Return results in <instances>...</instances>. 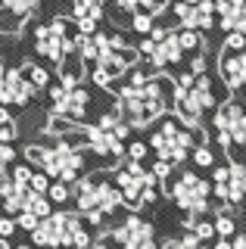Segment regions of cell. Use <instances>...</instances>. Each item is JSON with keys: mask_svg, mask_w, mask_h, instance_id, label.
Returning a JSON list of instances; mask_svg holds the SVG:
<instances>
[{"mask_svg": "<svg viewBox=\"0 0 246 249\" xmlns=\"http://www.w3.org/2000/svg\"><path fill=\"white\" fill-rule=\"evenodd\" d=\"M75 28L81 35H94L97 31V19H88V16H75Z\"/></svg>", "mask_w": 246, "mask_h": 249, "instance_id": "cell-31", "label": "cell"}, {"mask_svg": "<svg viewBox=\"0 0 246 249\" xmlns=\"http://www.w3.org/2000/svg\"><path fill=\"white\" fill-rule=\"evenodd\" d=\"M109 237L115 240V243H122V249H141V246H147L153 243V224L150 221H143V218H125V224H119Z\"/></svg>", "mask_w": 246, "mask_h": 249, "instance_id": "cell-14", "label": "cell"}, {"mask_svg": "<svg viewBox=\"0 0 246 249\" xmlns=\"http://www.w3.org/2000/svg\"><path fill=\"white\" fill-rule=\"evenodd\" d=\"M22 72L28 75V81H32L37 90H44V88H50V84H53V78H50V72H47L44 66H35V62H25V66H22Z\"/></svg>", "mask_w": 246, "mask_h": 249, "instance_id": "cell-22", "label": "cell"}, {"mask_svg": "<svg viewBox=\"0 0 246 249\" xmlns=\"http://www.w3.org/2000/svg\"><path fill=\"white\" fill-rule=\"evenodd\" d=\"M168 106H175V84L168 78H143L122 84L115 109L131 128H147L153 119L168 112Z\"/></svg>", "mask_w": 246, "mask_h": 249, "instance_id": "cell-1", "label": "cell"}, {"mask_svg": "<svg viewBox=\"0 0 246 249\" xmlns=\"http://www.w3.org/2000/svg\"><path fill=\"white\" fill-rule=\"evenodd\" d=\"M221 78H225L228 88L240 90L246 84V50H234V47H228L225 53H221Z\"/></svg>", "mask_w": 246, "mask_h": 249, "instance_id": "cell-16", "label": "cell"}, {"mask_svg": "<svg viewBox=\"0 0 246 249\" xmlns=\"http://www.w3.org/2000/svg\"><path fill=\"white\" fill-rule=\"evenodd\" d=\"M215 196L228 206H240L246 199V168L243 165H221L215 168Z\"/></svg>", "mask_w": 246, "mask_h": 249, "instance_id": "cell-10", "label": "cell"}, {"mask_svg": "<svg viewBox=\"0 0 246 249\" xmlns=\"http://www.w3.org/2000/svg\"><path fill=\"white\" fill-rule=\"evenodd\" d=\"M215 233H221V237H230V233H234V218L228 212H221L215 218Z\"/></svg>", "mask_w": 246, "mask_h": 249, "instance_id": "cell-27", "label": "cell"}, {"mask_svg": "<svg viewBox=\"0 0 246 249\" xmlns=\"http://www.w3.org/2000/svg\"><path fill=\"white\" fill-rule=\"evenodd\" d=\"M13 159H16V150L10 146V140H0V175H3V168L13 165Z\"/></svg>", "mask_w": 246, "mask_h": 249, "instance_id": "cell-26", "label": "cell"}, {"mask_svg": "<svg viewBox=\"0 0 246 249\" xmlns=\"http://www.w3.org/2000/svg\"><path fill=\"white\" fill-rule=\"evenodd\" d=\"M193 159H196V165H212V153H209V146H199V150L193 153Z\"/></svg>", "mask_w": 246, "mask_h": 249, "instance_id": "cell-36", "label": "cell"}, {"mask_svg": "<svg viewBox=\"0 0 246 249\" xmlns=\"http://www.w3.org/2000/svg\"><path fill=\"white\" fill-rule=\"evenodd\" d=\"M178 41H181V47H184V53H187V50H199V37H196L193 28L178 31Z\"/></svg>", "mask_w": 246, "mask_h": 249, "instance_id": "cell-25", "label": "cell"}, {"mask_svg": "<svg viewBox=\"0 0 246 249\" xmlns=\"http://www.w3.org/2000/svg\"><path fill=\"white\" fill-rule=\"evenodd\" d=\"M150 146L156 150L159 159L172 162V165H181V162L187 159V150L193 146V134L184 131L175 119H165V124L150 137Z\"/></svg>", "mask_w": 246, "mask_h": 249, "instance_id": "cell-5", "label": "cell"}, {"mask_svg": "<svg viewBox=\"0 0 246 249\" xmlns=\"http://www.w3.org/2000/svg\"><path fill=\"white\" fill-rule=\"evenodd\" d=\"M84 140H88V146L97 156H103V159H119V156H125L122 137H115L109 128H103V124H90V128L84 131Z\"/></svg>", "mask_w": 246, "mask_h": 249, "instance_id": "cell-15", "label": "cell"}, {"mask_svg": "<svg viewBox=\"0 0 246 249\" xmlns=\"http://www.w3.org/2000/svg\"><path fill=\"white\" fill-rule=\"evenodd\" d=\"M50 221H53V228H56V243L59 246H88L90 243V233L88 228H84V218L81 212L75 209V212H56L53 215L50 212Z\"/></svg>", "mask_w": 246, "mask_h": 249, "instance_id": "cell-12", "label": "cell"}, {"mask_svg": "<svg viewBox=\"0 0 246 249\" xmlns=\"http://www.w3.org/2000/svg\"><path fill=\"white\" fill-rule=\"evenodd\" d=\"M215 106V93L212 84L206 75H196L187 88H175V109H178V119L187 124L190 131L199 128V119H203L206 109Z\"/></svg>", "mask_w": 246, "mask_h": 249, "instance_id": "cell-4", "label": "cell"}, {"mask_svg": "<svg viewBox=\"0 0 246 249\" xmlns=\"http://www.w3.org/2000/svg\"><path fill=\"white\" fill-rule=\"evenodd\" d=\"M209 193H212V187L199 175H193V171H184L178 181L172 184V199L178 202L187 215H196V218L209 209Z\"/></svg>", "mask_w": 246, "mask_h": 249, "instance_id": "cell-7", "label": "cell"}, {"mask_svg": "<svg viewBox=\"0 0 246 249\" xmlns=\"http://www.w3.org/2000/svg\"><path fill=\"white\" fill-rule=\"evenodd\" d=\"M37 221H41V218H37V215H32V212H19V215H16V228L28 231V233L35 231V224H37Z\"/></svg>", "mask_w": 246, "mask_h": 249, "instance_id": "cell-30", "label": "cell"}, {"mask_svg": "<svg viewBox=\"0 0 246 249\" xmlns=\"http://www.w3.org/2000/svg\"><path fill=\"white\" fill-rule=\"evenodd\" d=\"M190 72H193V75H203V72H206V59H203V56H196V59H193V69H190Z\"/></svg>", "mask_w": 246, "mask_h": 249, "instance_id": "cell-39", "label": "cell"}, {"mask_svg": "<svg viewBox=\"0 0 246 249\" xmlns=\"http://www.w3.org/2000/svg\"><path fill=\"white\" fill-rule=\"evenodd\" d=\"M234 249H246V233H240V237L234 240Z\"/></svg>", "mask_w": 246, "mask_h": 249, "instance_id": "cell-42", "label": "cell"}, {"mask_svg": "<svg viewBox=\"0 0 246 249\" xmlns=\"http://www.w3.org/2000/svg\"><path fill=\"white\" fill-rule=\"evenodd\" d=\"M32 243H35V246H41V249H47V246H59V243H56V228H53L50 215H44L41 221L35 224V231H32Z\"/></svg>", "mask_w": 246, "mask_h": 249, "instance_id": "cell-19", "label": "cell"}, {"mask_svg": "<svg viewBox=\"0 0 246 249\" xmlns=\"http://www.w3.org/2000/svg\"><path fill=\"white\" fill-rule=\"evenodd\" d=\"M215 13H218L225 31L246 35V0H218V3H215Z\"/></svg>", "mask_w": 246, "mask_h": 249, "instance_id": "cell-17", "label": "cell"}, {"mask_svg": "<svg viewBox=\"0 0 246 249\" xmlns=\"http://www.w3.org/2000/svg\"><path fill=\"white\" fill-rule=\"evenodd\" d=\"M47 196H50V202H69V196H72V184H66V181H53L50 187H47Z\"/></svg>", "mask_w": 246, "mask_h": 249, "instance_id": "cell-24", "label": "cell"}, {"mask_svg": "<svg viewBox=\"0 0 246 249\" xmlns=\"http://www.w3.org/2000/svg\"><path fill=\"white\" fill-rule=\"evenodd\" d=\"M22 212H32V215H37V218L50 215V212H53V209H50V196H47V193H37V190H32V187H28Z\"/></svg>", "mask_w": 246, "mask_h": 249, "instance_id": "cell-20", "label": "cell"}, {"mask_svg": "<svg viewBox=\"0 0 246 249\" xmlns=\"http://www.w3.org/2000/svg\"><path fill=\"white\" fill-rule=\"evenodd\" d=\"M134 31L150 35V31H153V16L150 13H134Z\"/></svg>", "mask_w": 246, "mask_h": 249, "instance_id": "cell-29", "label": "cell"}, {"mask_svg": "<svg viewBox=\"0 0 246 249\" xmlns=\"http://www.w3.org/2000/svg\"><path fill=\"white\" fill-rule=\"evenodd\" d=\"M32 190H37V193H47V187H50V175L44 171V175H32Z\"/></svg>", "mask_w": 246, "mask_h": 249, "instance_id": "cell-33", "label": "cell"}, {"mask_svg": "<svg viewBox=\"0 0 246 249\" xmlns=\"http://www.w3.org/2000/svg\"><path fill=\"white\" fill-rule=\"evenodd\" d=\"M32 175H35V171L32 168H28V165H16V168H13V181H16L19 187H28V184H32Z\"/></svg>", "mask_w": 246, "mask_h": 249, "instance_id": "cell-28", "label": "cell"}, {"mask_svg": "<svg viewBox=\"0 0 246 249\" xmlns=\"http://www.w3.org/2000/svg\"><path fill=\"white\" fill-rule=\"evenodd\" d=\"M25 190L28 187H19L13 178H3V184H0V202H3L6 215H19L22 212V206H25Z\"/></svg>", "mask_w": 246, "mask_h": 249, "instance_id": "cell-18", "label": "cell"}, {"mask_svg": "<svg viewBox=\"0 0 246 249\" xmlns=\"http://www.w3.org/2000/svg\"><path fill=\"white\" fill-rule=\"evenodd\" d=\"M243 90H246V84H243Z\"/></svg>", "mask_w": 246, "mask_h": 249, "instance_id": "cell-47", "label": "cell"}, {"mask_svg": "<svg viewBox=\"0 0 246 249\" xmlns=\"http://www.w3.org/2000/svg\"><path fill=\"white\" fill-rule=\"evenodd\" d=\"M125 150H128V156H131L134 162H141L143 156H147V150H150V146H147V143H128Z\"/></svg>", "mask_w": 246, "mask_h": 249, "instance_id": "cell-34", "label": "cell"}, {"mask_svg": "<svg viewBox=\"0 0 246 249\" xmlns=\"http://www.w3.org/2000/svg\"><path fill=\"white\" fill-rule=\"evenodd\" d=\"M153 175L159 178V181H162V178H168L172 175V162H165V159H159L156 165H153Z\"/></svg>", "mask_w": 246, "mask_h": 249, "instance_id": "cell-37", "label": "cell"}, {"mask_svg": "<svg viewBox=\"0 0 246 249\" xmlns=\"http://www.w3.org/2000/svg\"><path fill=\"white\" fill-rule=\"evenodd\" d=\"M0 47H3V31H0Z\"/></svg>", "mask_w": 246, "mask_h": 249, "instance_id": "cell-45", "label": "cell"}, {"mask_svg": "<svg viewBox=\"0 0 246 249\" xmlns=\"http://www.w3.org/2000/svg\"><path fill=\"white\" fill-rule=\"evenodd\" d=\"M190 231H193L199 240H209L212 233H215V224H209V221H193V228H190Z\"/></svg>", "mask_w": 246, "mask_h": 249, "instance_id": "cell-32", "label": "cell"}, {"mask_svg": "<svg viewBox=\"0 0 246 249\" xmlns=\"http://www.w3.org/2000/svg\"><path fill=\"white\" fill-rule=\"evenodd\" d=\"M122 10H131V13H159L165 6V0H119Z\"/></svg>", "mask_w": 246, "mask_h": 249, "instance_id": "cell-23", "label": "cell"}, {"mask_svg": "<svg viewBox=\"0 0 246 249\" xmlns=\"http://www.w3.org/2000/svg\"><path fill=\"white\" fill-rule=\"evenodd\" d=\"M141 249H156V246H153V243H147V246H141Z\"/></svg>", "mask_w": 246, "mask_h": 249, "instance_id": "cell-44", "label": "cell"}, {"mask_svg": "<svg viewBox=\"0 0 246 249\" xmlns=\"http://www.w3.org/2000/svg\"><path fill=\"white\" fill-rule=\"evenodd\" d=\"M141 53L156 69H165V66H178V62H181L184 47L178 41V31H165L162 37H147V41L141 44Z\"/></svg>", "mask_w": 246, "mask_h": 249, "instance_id": "cell-9", "label": "cell"}, {"mask_svg": "<svg viewBox=\"0 0 246 249\" xmlns=\"http://www.w3.org/2000/svg\"><path fill=\"white\" fill-rule=\"evenodd\" d=\"M35 84L22 69H6L0 72V103L3 106H28L35 97Z\"/></svg>", "mask_w": 246, "mask_h": 249, "instance_id": "cell-11", "label": "cell"}, {"mask_svg": "<svg viewBox=\"0 0 246 249\" xmlns=\"http://www.w3.org/2000/svg\"><path fill=\"white\" fill-rule=\"evenodd\" d=\"M19 249H32V246H28V243H25V246H19Z\"/></svg>", "mask_w": 246, "mask_h": 249, "instance_id": "cell-46", "label": "cell"}, {"mask_svg": "<svg viewBox=\"0 0 246 249\" xmlns=\"http://www.w3.org/2000/svg\"><path fill=\"white\" fill-rule=\"evenodd\" d=\"M215 131L225 146H243L246 143V109L240 103H225L215 112Z\"/></svg>", "mask_w": 246, "mask_h": 249, "instance_id": "cell-8", "label": "cell"}, {"mask_svg": "<svg viewBox=\"0 0 246 249\" xmlns=\"http://www.w3.org/2000/svg\"><path fill=\"white\" fill-rule=\"evenodd\" d=\"M75 249H109V246H106V243H103V240H100V243H94V240H90V243H88V246H75Z\"/></svg>", "mask_w": 246, "mask_h": 249, "instance_id": "cell-40", "label": "cell"}, {"mask_svg": "<svg viewBox=\"0 0 246 249\" xmlns=\"http://www.w3.org/2000/svg\"><path fill=\"white\" fill-rule=\"evenodd\" d=\"M25 156L32 162H37L47 175L53 178V181H66V184H72L75 178L81 175V168H84V159H81V153L78 150H72L69 143H53V146H28Z\"/></svg>", "mask_w": 246, "mask_h": 249, "instance_id": "cell-2", "label": "cell"}, {"mask_svg": "<svg viewBox=\"0 0 246 249\" xmlns=\"http://www.w3.org/2000/svg\"><path fill=\"white\" fill-rule=\"evenodd\" d=\"M181 249H209V246H203V240H199V237H196V233H193V231H190V233H187V237H184V240H181Z\"/></svg>", "mask_w": 246, "mask_h": 249, "instance_id": "cell-35", "label": "cell"}, {"mask_svg": "<svg viewBox=\"0 0 246 249\" xmlns=\"http://www.w3.org/2000/svg\"><path fill=\"white\" fill-rule=\"evenodd\" d=\"M115 187L122 190V206L128 209H141L147 202L156 199V187H159V178L147 171L141 162H125L119 171H115Z\"/></svg>", "mask_w": 246, "mask_h": 249, "instance_id": "cell-3", "label": "cell"}, {"mask_svg": "<svg viewBox=\"0 0 246 249\" xmlns=\"http://www.w3.org/2000/svg\"><path fill=\"white\" fill-rule=\"evenodd\" d=\"M175 13H178L184 28L206 31L215 22V0H184V3L175 6Z\"/></svg>", "mask_w": 246, "mask_h": 249, "instance_id": "cell-13", "label": "cell"}, {"mask_svg": "<svg viewBox=\"0 0 246 249\" xmlns=\"http://www.w3.org/2000/svg\"><path fill=\"white\" fill-rule=\"evenodd\" d=\"M35 50H37V56L50 59L53 66H63V59L69 53L75 56V44H72V37H69L66 19H53L50 25L37 28L35 31Z\"/></svg>", "mask_w": 246, "mask_h": 249, "instance_id": "cell-6", "label": "cell"}, {"mask_svg": "<svg viewBox=\"0 0 246 249\" xmlns=\"http://www.w3.org/2000/svg\"><path fill=\"white\" fill-rule=\"evenodd\" d=\"M159 249H181V240H165Z\"/></svg>", "mask_w": 246, "mask_h": 249, "instance_id": "cell-41", "label": "cell"}, {"mask_svg": "<svg viewBox=\"0 0 246 249\" xmlns=\"http://www.w3.org/2000/svg\"><path fill=\"white\" fill-rule=\"evenodd\" d=\"M0 6L19 16V19H35L41 13V0H0Z\"/></svg>", "mask_w": 246, "mask_h": 249, "instance_id": "cell-21", "label": "cell"}, {"mask_svg": "<svg viewBox=\"0 0 246 249\" xmlns=\"http://www.w3.org/2000/svg\"><path fill=\"white\" fill-rule=\"evenodd\" d=\"M13 231H16V221L13 218H0V237H10Z\"/></svg>", "mask_w": 246, "mask_h": 249, "instance_id": "cell-38", "label": "cell"}, {"mask_svg": "<svg viewBox=\"0 0 246 249\" xmlns=\"http://www.w3.org/2000/svg\"><path fill=\"white\" fill-rule=\"evenodd\" d=\"M215 249H234V243H228V240H221V243H215Z\"/></svg>", "mask_w": 246, "mask_h": 249, "instance_id": "cell-43", "label": "cell"}]
</instances>
